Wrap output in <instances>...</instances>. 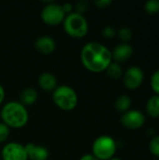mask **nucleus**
<instances>
[{
    "label": "nucleus",
    "instance_id": "c756f323",
    "mask_svg": "<svg viewBox=\"0 0 159 160\" xmlns=\"http://www.w3.org/2000/svg\"><path fill=\"white\" fill-rule=\"evenodd\" d=\"M0 160H2V158H1V155H0Z\"/></svg>",
    "mask_w": 159,
    "mask_h": 160
},
{
    "label": "nucleus",
    "instance_id": "2eb2a0df",
    "mask_svg": "<svg viewBox=\"0 0 159 160\" xmlns=\"http://www.w3.org/2000/svg\"><path fill=\"white\" fill-rule=\"evenodd\" d=\"M145 110L147 114L153 118L159 117V96L154 95L150 97L146 102Z\"/></svg>",
    "mask_w": 159,
    "mask_h": 160
},
{
    "label": "nucleus",
    "instance_id": "f3484780",
    "mask_svg": "<svg viewBox=\"0 0 159 160\" xmlns=\"http://www.w3.org/2000/svg\"><path fill=\"white\" fill-rule=\"evenodd\" d=\"M106 72H107V75L113 80H118V79L122 78L124 75V70H123L121 65L116 62H113V61L107 68Z\"/></svg>",
    "mask_w": 159,
    "mask_h": 160
},
{
    "label": "nucleus",
    "instance_id": "5701e85b",
    "mask_svg": "<svg viewBox=\"0 0 159 160\" xmlns=\"http://www.w3.org/2000/svg\"><path fill=\"white\" fill-rule=\"evenodd\" d=\"M88 6H89V3L86 0H80L78 2H76V4H75L76 12L83 14L88 9Z\"/></svg>",
    "mask_w": 159,
    "mask_h": 160
},
{
    "label": "nucleus",
    "instance_id": "a878e982",
    "mask_svg": "<svg viewBox=\"0 0 159 160\" xmlns=\"http://www.w3.org/2000/svg\"><path fill=\"white\" fill-rule=\"evenodd\" d=\"M62 7L64 8V11L66 12V14H68V13L72 12V8H73L72 4H70V3H64V4H62Z\"/></svg>",
    "mask_w": 159,
    "mask_h": 160
},
{
    "label": "nucleus",
    "instance_id": "c85d7f7f",
    "mask_svg": "<svg viewBox=\"0 0 159 160\" xmlns=\"http://www.w3.org/2000/svg\"><path fill=\"white\" fill-rule=\"evenodd\" d=\"M109 160H122V159H120L119 158H115V157H113L112 158H111V159H109Z\"/></svg>",
    "mask_w": 159,
    "mask_h": 160
},
{
    "label": "nucleus",
    "instance_id": "412c9836",
    "mask_svg": "<svg viewBox=\"0 0 159 160\" xmlns=\"http://www.w3.org/2000/svg\"><path fill=\"white\" fill-rule=\"evenodd\" d=\"M150 85L155 95L159 96V69L153 72L150 79Z\"/></svg>",
    "mask_w": 159,
    "mask_h": 160
},
{
    "label": "nucleus",
    "instance_id": "f8f14e48",
    "mask_svg": "<svg viewBox=\"0 0 159 160\" xmlns=\"http://www.w3.org/2000/svg\"><path fill=\"white\" fill-rule=\"evenodd\" d=\"M35 48L38 52L42 54H51L56 48V42L52 37L43 35L35 40Z\"/></svg>",
    "mask_w": 159,
    "mask_h": 160
},
{
    "label": "nucleus",
    "instance_id": "0eeeda50",
    "mask_svg": "<svg viewBox=\"0 0 159 160\" xmlns=\"http://www.w3.org/2000/svg\"><path fill=\"white\" fill-rule=\"evenodd\" d=\"M123 82L128 90L138 89L144 81V72L139 66H131L124 71Z\"/></svg>",
    "mask_w": 159,
    "mask_h": 160
},
{
    "label": "nucleus",
    "instance_id": "7ed1b4c3",
    "mask_svg": "<svg viewBox=\"0 0 159 160\" xmlns=\"http://www.w3.org/2000/svg\"><path fill=\"white\" fill-rule=\"evenodd\" d=\"M54 104L63 111H72L78 105V94L74 88L67 84L57 85L52 93Z\"/></svg>",
    "mask_w": 159,
    "mask_h": 160
},
{
    "label": "nucleus",
    "instance_id": "423d86ee",
    "mask_svg": "<svg viewBox=\"0 0 159 160\" xmlns=\"http://www.w3.org/2000/svg\"><path fill=\"white\" fill-rule=\"evenodd\" d=\"M66 12L62 7V4L55 3L52 1L48 2L40 12V18L42 22L48 25L55 26L63 23L66 17Z\"/></svg>",
    "mask_w": 159,
    "mask_h": 160
},
{
    "label": "nucleus",
    "instance_id": "b1692460",
    "mask_svg": "<svg viewBox=\"0 0 159 160\" xmlns=\"http://www.w3.org/2000/svg\"><path fill=\"white\" fill-rule=\"evenodd\" d=\"M116 34H117V32H116L115 28L111 25H107L102 29V35L106 38H112L113 37H115Z\"/></svg>",
    "mask_w": 159,
    "mask_h": 160
},
{
    "label": "nucleus",
    "instance_id": "39448f33",
    "mask_svg": "<svg viewBox=\"0 0 159 160\" xmlns=\"http://www.w3.org/2000/svg\"><path fill=\"white\" fill-rule=\"evenodd\" d=\"M117 143L109 135L98 136L92 144V155L98 160H109L115 156Z\"/></svg>",
    "mask_w": 159,
    "mask_h": 160
},
{
    "label": "nucleus",
    "instance_id": "393cba45",
    "mask_svg": "<svg viewBox=\"0 0 159 160\" xmlns=\"http://www.w3.org/2000/svg\"><path fill=\"white\" fill-rule=\"evenodd\" d=\"M95 5L99 8H106L112 5V0H95Z\"/></svg>",
    "mask_w": 159,
    "mask_h": 160
},
{
    "label": "nucleus",
    "instance_id": "f03ea898",
    "mask_svg": "<svg viewBox=\"0 0 159 160\" xmlns=\"http://www.w3.org/2000/svg\"><path fill=\"white\" fill-rule=\"evenodd\" d=\"M1 119L9 128H22L29 119V113L20 101H8L3 105L0 112Z\"/></svg>",
    "mask_w": 159,
    "mask_h": 160
},
{
    "label": "nucleus",
    "instance_id": "6ab92c4d",
    "mask_svg": "<svg viewBox=\"0 0 159 160\" xmlns=\"http://www.w3.org/2000/svg\"><path fill=\"white\" fill-rule=\"evenodd\" d=\"M144 9L148 14L154 15L159 12V0H150L144 4Z\"/></svg>",
    "mask_w": 159,
    "mask_h": 160
},
{
    "label": "nucleus",
    "instance_id": "ddd939ff",
    "mask_svg": "<svg viewBox=\"0 0 159 160\" xmlns=\"http://www.w3.org/2000/svg\"><path fill=\"white\" fill-rule=\"evenodd\" d=\"M57 78L56 76L49 71H44L39 74L37 78V83L39 87L47 92H52L57 87Z\"/></svg>",
    "mask_w": 159,
    "mask_h": 160
},
{
    "label": "nucleus",
    "instance_id": "4468645a",
    "mask_svg": "<svg viewBox=\"0 0 159 160\" xmlns=\"http://www.w3.org/2000/svg\"><path fill=\"white\" fill-rule=\"evenodd\" d=\"M37 98H38V93L33 87L24 88L20 95V102L25 107L36 103Z\"/></svg>",
    "mask_w": 159,
    "mask_h": 160
},
{
    "label": "nucleus",
    "instance_id": "dca6fc26",
    "mask_svg": "<svg viewBox=\"0 0 159 160\" xmlns=\"http://www.w3.org/2000/svg\"><path fill=\"white\" fill-rule=\"evenodd\" d=\"M131 103H132V100H131L129 96H127V95H120L116 98L114 105H115V108H116L117 111L124 113V112H127L128 110H130Z\"/></svg>",
    "mask_w": 159,
    "mask_h": 160
},
{
    "label": "nucleus",
    "instance_id": "9d476101",
    "mask_svg": "<svg viewBox=\"0 0 159 160\" xmlns=\"http://www.w3.org/2000/svg\"><path fill=\"white\" fill-rule=\"evenodd\" d=\"M134 49L129 43H120L116 45L112 51V61L118 64L127 61L133 54Z\"/></svg>",
    "mask_w": 159,
    "mask_h": 160
},
{
    "label": "nucleus",
    "instance_id": "20e7f679",
    "mask_svg": "<svg viewBox=\"0 0 159 160\" xmlns=\"http://www.w3.org/2000/svg\"><path fill=\"white\" fill-rule=\"evenodd\" d=\"M63 28L68 36L81 38L88 33L89 24L83 14L72 11L66 15L63 21Z\"/></svg>",
    "mask_w": 159,
    "mask_h": 160
},
{
    "label": "nucleus",
    "instance_id": "9b49d317",
    "mask_svg": "<svg viewBox=\"0 0 159 160\" xmlns=\"http://www.w3.org/2000/svg\"><path fill=\"white\" fill-rule=\"evenodd\" d=\"M24 146L28 160H48L50 157L48 148L43 145L28 142Z\"/></svg>",
    "mask_w": 159,
    "mask_h": 160
},
{
    "label": "nucleus",
    "instance_id": "f257e3e1",
    "mask_svg": "<svg viewBox=\"0 0 159 160\" xmlns=\"http://www.w3.org/2000/svg\"><path fill=\"white\" fill-rule=\"evenodd\" d=\"M80 56L83 67L94 73L106 71L112 62V51L97 41L87 42L82 48Z\"/></svg>",
    "mask_w": 159,
    "mask_h": 160
},
{
    "label": "nucleus",
    "instance_id": "6e6552de",
    "mask_svg": "<svg viewBox=\"0 0 159 160\" xmlns=\"http://www.w3.org/2000/svg\"><path fill=\"white\" fill-rule=\"evenodd\" d=\"M145 121L146 118L144 113L136 109L128 110L127 112H124L120 119L122 126L131 130H136L142 128L145 124Z\"/></svg>",
    "mask_w": 159,
    "mask_h": 160
},
{
    "label": "nucleus",
    "instance_id": "a211bd4d",
    "mask_svg": "<svg viewBox=\"0 0 159 160\" xmlns=\"http://www.w3.org/2000/svg\"><path fill=\"white\" fill-rule=\"evenodd\" d=\"M117 35L124 43H128V41H130L133 37V32L129 27L123 26L119 28V30L117 31Z\"/></svg>",
    "mask_w": 159,
    "mask_h": 160
},
{
    "label": "nucleus",
    "instance_id": "bb28decb",
    "mask_svg": "<svg viewBox=\"0 0 159 160\" xmlns=\"http://www.w3.org/2000/svg\"><path fill=\"white\" fill-rule=\"evenodd\" d=\"M80 160H98L97 158H95L92 154H85L81 157Z\"/></svg>",
    "mask_w": 159,
    "mask_h": 160
},
{
    "label": "nucleus",
    "instance_id": "aec40b11",
    "mask_svg": "<svg viewBox=\"0 0 159 160\" xmlns=\"http://www.w3.org/2000/svg\"><path fill=\"white\" fill-rule=\"evenodd\" d=\"M149 150L151 154L159 159V135H155L149 142Z\"/></svg>",
    "mask_w": 159,
    "mask_h": 160
},
{
    "label": "nucleus",
    "instance_id": "1a4fd4ad",
    "mask_svg": "<svg viewBox=\"0 0 159 160\" xmlns=\"http://www.w3.org/2000/svg\"><path fill=\"white\" fill-rule=\"evenodd\" d=\"M0 155L2 160H28L25 146L17 142H7Z\"/></svg>",
    "mask_w": 159,
    "mask_h": 160
},
{
    "label": "nucleus",
    "instance_id": "7c9ffc66",
    "mask_svg": "<svg viewBox=\"0 0 159 160\" xmlns=\"http://www.w3.org/2000/svg\"><path fill=\"white\" fill-rule=\"evenodd\" d=\"M155 160H159V159H157H157H155Z\"/></svg>",
    "mask_w": 159,
    "mask_h": 160
},
{
    "label": "nucleus",
    "instance_id": "4be33fe9",
    "mask_svg": "<svg viewBox=\"0 0 159 160\" xmlns=\"http://www.w3.org/2000/svg\"><path fill=\"white\" fill-rule=\"evenodd\" d=\"M9 133L10 128L3 122H0V143L7 142V140L9 137Z\"/></svg>",
    "mask_w": 159,
    "mask_h": 160
},
{
    "label": "nucleus",
    "instance_id": "cd10ccee",
    "mask_svg": "<svg viewBox=\"0 0 159 160\" xmlns=\"http://www.w3.org/2000/svg\"><path fill=\"white\" fill-rule=\"evenodd\" d=\"M5 97H6L5 89H4L3 85L0 83V105L3 103V101H4V99H5Z\"/></svg>",
    "mask_w": 159,
    "mask_h": 160
}]
</instances>
